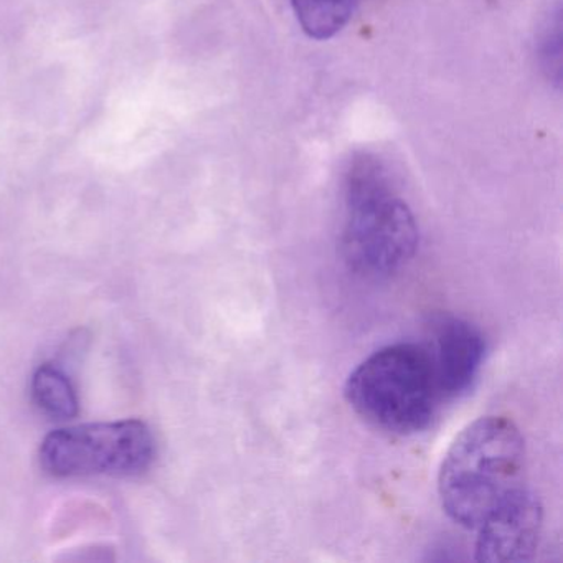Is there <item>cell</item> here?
<instances>
[{
    "label": "cell",
    "instance_id": "obj_1",
    "mask_svg": "<svg viewBox=\"0 0 563 563\" xmlns=\"http://www.w3.org/2000/svg\"><path fill=\"white\" fill-rule=\"evenodd\" d=\"M418 223L387 164L374 154L352 157L344 174L341 253L361 278L387 279L413 260Z\"/></svg>",
    "mask_w": 563,
    "mask_h": 563
},
{
    "label": "cell",
    "instance_id": "obj_2",
    "mask_svg": "<svg viewBox=\"0 0 563 563\" xmlns=\"http://www.w3.org/2000/svg\"><path fill=\"white\" fill-rule=\"evenodd\" d=\"M526 440L509 418H477L444 454L438 494L446 516L476 530L490 510L523 484Z\"/></svg>",
    "mask_w": 563,
    "mask_h": 563
},
{
    "label": "cell",
    "instance_id": "obj_3",
    "mask_svg": "<svg viewBox=\"0 0 563 563\" xmlns=\"http://www.w3.org/2000/svg\"><path fill=\"white\" fill-rule=\"evenodd\" d=\"M344 395L362 420L398 437L427 430L441 401L430 351L413 342L385 345L364 358Z\"/></svg>",
    "mask_w": 563,
    "mask_h": 563
},
{
    "label": "cell",
    "instance_id": "obj_4",
    "mask_svg": "<svg viewBox=\"0 0 563 563\" xmlns=\"http://www.w3.org/2000/svg\"><path fill=\"white\" fill-rule=\"evenodd\" d=\"M154 454L153 433L137 420L60 428L41 448L42 466L57 477L133 476L150 467Z\"/></svg>",
    "mask_w": 563,
    "mask_h": 563
},
{
    "label": "cell",
    "instance_id": "obj_5",
    "mask_svg": "<svg viewBox=\"0 0 563 563\" xmlns=\"http://www.w3.org/2000/svg\"><path fill=\"white\" fill-rule=\"evenodd\" d=\"M543 507L522 484L497 504L477 527L476 560L487 563L526 562L539 547Z\"/></svg>",
    "mask_w": 563,
    "mask_h": 563
},
{
    "label": "cell",
    "instance_id": "obj_6",
    "mask_svg": "<svg viewBox=\"0 0 563 563\" xmlns=\"http://www.w3.org/2000/svg\"><path fill=\"white\" fill-rule=\"evenodd\" d=\"M431 362L441 400H456L479 378L486 357L483 332L466 319L444 316L434 322Z\"/></svg>",
    "mask_w": 563,
    "mask_h": 563
},
{
    "label": "cell",
    "instance_id": "obj_7",
    "mask_svg": "<svg viewBox=\"0 0 563 563\" xmlns=\"http://www.w3.org/2000/svg\"><path fill=\"white\" fill-rule=\"evenodd\" d=\"M301 31L312 41H331L347 27L362 0H289Z\"/></svg>",
    "mask_w": 563,
    "mask_h": 563
},
{
    "label": "cell",
    "instance_id": "obj_8",
    "mask_svg": "<svg viewBox=\"0 0 563 563\" xmlns=\"http://www.w3.org/2000/svg\"><path fill=\"white\" fill-rule=\"evenodd\" d=\"M32 394L42 411L55 420H70L78 413V397L70 378L54 365H42L34 375Z\"/></svg>",
    "mask_w": 563,
    "mask_h": 563
},
{
    "label": "cell",
    "instance_id": "obj_9",
    "mask_svg": "<svg viewBox=\"0 0 563 563\" xmlns=\"http://www.w3.org/2000/svg\"><path fill=\"white\" fill-rule=\"evenodd\" d=\"M537 58L550 84L562 85V12L556 8L543 22L537 37Z\"/></svg>",
    "mask_w": 563,
    "mask_h": 563
}]
</instances>
